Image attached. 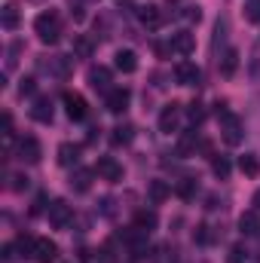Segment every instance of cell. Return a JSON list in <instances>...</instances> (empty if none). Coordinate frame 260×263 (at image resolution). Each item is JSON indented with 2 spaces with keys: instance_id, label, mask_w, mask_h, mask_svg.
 Instances as JSON below:
<instances>
[{
  "instance_id": "1",
  "label": "cell",
  "mask_w": 260,
  "mask_h": 263,
  "mask_svg": "<svg viewBox=\"0 0 260 263\" xmlns=\"http://www.w3.org/2000/svg\"><path fill=\"white\" fill-rule=\"evenodd\" d=\"M34 31H37V37L43 40V43H59L62 40V15L55 12V9H46V12H40L37 18H34Z\"/></svg>"
},
{
  "instance_id": "2",
  "label": "cell",
  "mask_w": 260,
  "mask_h": 263,
  "mask_svg": "<svg viewBox=\"0 0 260 263\" xmlns=\"http://www.w3.org/2000/svg\"><path fill=\"white\" fill-rule=\"evenodd\" d=\"M217 123H220V138H224L230 147H239V144H242L245 126H242V120H239L233 110H227V107L217 104Z\"/></svg>"
},
{
  "instance_id": "3",
  "label": "cell",
  "mask_w": 260,
  "mask_h": 263,
  "mask_svg": "<svg viewBox=\"0 0 260 263\" xmlns=\"http://www.w3.org/2000/svg\"><path fill=\"white\" fill-rule=\"evenodd\" d=\"M95 172H98L104 181H110V184H120V181H123V165H120L114 156H98Z\"/></svg>"
},
{
  "instance_id": "4",
  "label": "cell",
  "mask_w": 260,
  "mask_h": 263,
  "mask_svg": "<svg viewBox=\"0 0 260 263\" xmlns=\"http://www.w3.org/2000/svg\"><path fill=\"white\" fill-rule=\"evenodd\" d=\"M181 126V104H165L162 107V114H159V132L162 135H172V132H178Z\"/></svg>"
},
{
  "instance_id": "5",
  "label": "cell",
  "mask_w": 260,
  "mask_h": 263,
  "mask_svg": "<svg viewBox=\"0 0 260 263\" xmlns=\"http://www.w3.org/2000/svg\"><path fill=\"white\" fill-rule=\"evenodd\" d=\"M138 18H141V25H144V28H150V31L162 28V22H165L162 9H159L156 3H144V6H138Z\"/></svg>"
},
{
  "instance_id": "6",
  "label": "cell",
  "mask_w": 260,
  "mask_h": 263,
  "mask_svg": "<svg viewBox=\"0 0 260 263\" xmlns=\"http://www.w3.org/2000/svg\"><path fill=\"white\" fill-rule=\"evenodd\" d=\"M31 120H34V123H43V126L52 123V98H49V95H37V98H34V104H31Z\"/></svg>"
},
{
  "instance_id": "7",
  "label": "cell",
  "mask_w": 260,
  "mask_h": 263,
  "mask_svg": "<svg viewBox=\"0 0 260 263\" xmlns=\"http://www.w3.org/2000/svg\"><path fill=\"white\" fill-rule=\"evenodd\" d=\"M62 104H65V114L73 123L86 117V98H83L80 92H65V95H62Z\"/></svg>"
},
{
  "instance_id": "8",
  "label": "cell",
  "mask_w": 260,
  "mask_h": 263,
  "mask_svg": "<svg viewBox=\"0 0 260 263\" xmlns=\"http://www.w3.org/2000/svg\"><path fill=\"white\" fill-rule=\"evenodd\" d=\"M129 101H132V92L126 89V86H117V89H110L107 92V110L110 114H126V107H129Z\"/></svg>"
},
{
  "instance_id": "9",
  "label": "cell",
  "mask_w": 260,
  "mask_h": 263,
  "mask_svg": "<svg viewBox=\"0 0 260 263\" xmlns=\"http://www.w3.org/2000/svg\"><path fill=\"white\" fill-rule=\"evenodd\" d=\"M40 67H43L46 73L59 77V80H67V77H70V59H67V55H49V59L40 62Z\"/></svg>"
},
{
  "instance_id": "10",
  "label": "cell",
  "mask_w": 260,
  "mask_h": 263,
  "mask_svg": "<svg viewBox=\"0 0 260 263\" xmlns=\"http://www.w3.org/2000/svg\"><path fill=\"white\" fill-rule=\"evenodd\" d=\"M31 257L37 263H55L59 260V245L55 242H49V239H37L34 242V251H31Z\"/></svg>"
},
{
  "instance_id": "11",
  "label": "cell",
  "mask_w": 260,
  "mask_h": 263,
  "mask_svg": "<svg viewBox=\"0 0 260 263\" xmlns=\"http://www.w3.org/2000/svg\"><path fill=\"white\" fill-rule=\"evenodd\" d=\"M46 214H49V223H52L55 230H65L67 223H70V205H67L65 199H55Z\"/></svg>"
},
{
  "instance_id": "12",
  "label": "cell",
  "mask_w": 260,
  "mask_h": 263,
  "mask_svg": "<svg viewBox=\"0 0 260 263\" xmlns=\"http://www.w3.org/2000/svg\"><path fill=\"white\" fill-rule=\"evenodd\" d=\"M40 156H43V147H40V141H37V138H31V135H28V138H22V141H18V159H25V162H31V165H34V162H40Z\"/></svg>"
},
{
  "instance_id": "13",
  "label": "cell",
  "mask_w": 260,
  "mask_h": 263,
  "mask_svg": "<svg viewBox=\"0 0 260 263\" xmlns=\"http://www.w3.org/2000/svg\"><path fill=\"white\" fill-rule=\"evenodd\" d=\"M175 77H178L181 86H199V80H202V73H199V67L193 62H178L175 65Z\"/></svg>"
},
{
  "instance_id": "14",
  "label": "cell",
  "mask_w": 260,
  "mask_h": 263,
  "mask_svg": "<svg viewBox=\"0 0 260 263\" xmlns=\"http://www.w3.org/2000/svg\"><path fill=\"white\" fill-rule=\"evenodd\" d=\"M89 86L95 89V92H110L114 86H110V70L104 65H98V67H89Z\"/></svg>"
},
{
  "instance_id": "15",
  "label": "cell",
  "mask_w": 260,
  "mask_h": 263,
  "mask_svg": "<svg viewBox=\"0 0 260 263\" xmlns=\"http://www.w3.org/2000/svg\"><path fill=\"white\" fill-rule=\"evenodd\" d=\"M196 49V37L190 31H178V34H172V52H178V55H190Z\"/></svg>"
},
{
  "instance_id": "16",
  "label": "cell",
  "mask_w": 260,
  "mask_h": 263,
  "mask_svg": "<svg viewBox=\"0 0 260 263\" xmlns=\"http://www.w3.org/2000/svg\"><path fill=\"white\" fill-rule=\"evenodd\" d=\"M77 162H80V147L77 144H59V165H65V168H77Z\"/></svg>"
},
{
  "instance_id": "17",
  "label": "cell",
  "mask_w": 260,
  "mask_h": 263,
  "mask_svg": "<svg viewBox=\"0 0 260 263\" xmlns=\"http://www.w3.org/2000/svg\"><path fill=\"white\" fill-rule=\"evenodd\" d=\"M89 187H92V172L77 165V168L70 172V190H77V193H86Z\"/></svg>"
},
{
  "instance_id": "18",
  "label": "cell",
  "mask_w": 260,
  "mask_h": 263,
  "mask_svg": "<svg viewBox=\"0 0 260 263\" xmlns=\"http://www.w3.org/2000/svg\"><path fill=\"white\" fill-rule=\"evenodd\" d=\"M114 65H117V70H123V73H135L138 70V55L132 49H120L114 55Z\"/></svg>"
},
{
  "instance_id": "19",
  "label": "cell",
  "mask_w": 260,
  "mask_h": 263,
  "mask_svg": "<svg viewBox=\"0 0 260 263\" xmlns=\"http://www.w3.org/2000/svg\"><path fill=\"white\" fill-rule=\"evenodd\" d=\"M236 67H239V49H224V55H220V73L224 77H233L236 73Z\"/></svg>"
},
{
  "instance_id": "20",
  "label": "cell",
  "mask_w": 260,
  "mask_h": 263,
  "mask_svg": "<svg viewBox=\"0 0 260 263\" xmlns=\"http://www.w3.org/2000/svg\"><path fill=\"white\" fill-rule=\"evenodd\" d=\"M239 168H242V175H248V178H257V175H260V159H257V153H242V156H239Z\"/></svg>"
},
{
  "instance_id": "21",
  "label": "cell",
  "mask_w": 260,
  "mask_h": 263,
  "mask_svg": "<svg viewBox=\"0 0 260 263\" xmlns=\"http://www.w3.org/2000/svg\"><path fill=\"white\" fill-rule=\"evenodd\" d=\"M0 25H3L6 31H15V28H18V6H15V3H6V6L0 9Z\"/></svg>"
},
{
  "instance_id": "22",
  "label": "cell",
  "mask_w": 260,
  "mask_h": 263,
  "mask_svg": "<svg viewBox=\"0 0 260 263\" xmlns=\"http://www.w3.org/2000/svg\"><path fill=\"white\" fill-rule=\"evenodd\" d=\"M239 230H242V236H254V233H260V220L254 211H245L242 217H239Z\"/></svg>"
},
{
  "instance_id": "23",
  "label": "cell",
  "mask_w": 260,
  "mask_h": 263,
  "mask_svg": "<svg viewBox=\"0 0 260 263\" xmlns=\"http://www.w3.org/2000/svg\"><path fill=\"white\" fill-rule=\"evenodd\" d=\"M156 223H159V220H156V211H138V214H135V227L144 230V233H153Z\"/></svg>"
},
{
  "instance_id": "24",
  "label": "cell",
  "mask_w": 260,
  "mask_h": 263,
  "mask_svg": "<svg viewBox=\"0 0 260 263\" xmlns=\"http://www.w3.org/2000/svg\"><path fill=\"white\" fill-rule=\"evenodd\" d=\"M196 193H199V184H196V178H181L178 181V196L181 199H196Z\"/></svg>"
},
{
  "instance_id": "25",
  "label": "cell",
  "mask_w": 260,
  "mask_h": 263,
  "mask_svg": "<svg viewBox=\"0 0 260 263\" xmlns=\"http://www.w3.org/2000/svg\"><path fill=\"white\" fill-rule=\"evenodd\" d=\"M92 49H95V46H92L89 37H83V34L73 37V55H77V59H92Z\"/></svg>"
},
{
  "instance_id": "26",
  "label": "cell",
  "mask_w": 260,
  "mask_h": 263,
  "mask_svg": "<svg viewBox=\"0 0 260 263\" xmlns=\"http://www.w3.org/2000/svg\"><path fill=\"white\" fill-rule=\"evenodd\" d=\"M211 172H214L220 181H227V178H230V172H233V165H230V159H227V156H211Z\"/></svg>"
},
{
  "instance_id": "27",
  "label": "cell",
  "mask_w": 260,
  "mask_h": 263,
  "mask_svg": "<svg viewBox=\"0 0 260 263\" xmlns=\"http://www.w3.org/2000/svg\"><path fill=\"white\" fill-rule=\"evenodd\" d=\"M196 144H199V132L190 129L187 135H184V138H181V141H178V153H181V156L193 153V150H196Z\"/></svg>"
},
{
  "instance_id": "28",
  "label": "cell",
  "mask_w": 260,
  "mask_h": 263,
  "mask_svg": "<svg viewBox=\"0 0 260 263\" xmlns=\"http://www.w3.org/2000/svg\"><path fill=\"white\" fill-rule=\"evenodd\" d=\"M132 138H135V126H129V123H123V126H117L114 129V135H110V141L120 147V144H129Z\"/></svg>"
},
{
  "instance_id": "29",
  "label": "cell",
  "mask_w": 260,
  "mask_h": 263,
  "mask_svg": "<svg viewBox=\"0 0 260 263\" xmlns=\"http://www.w3.org/2000/svg\"><path fill=\"white\" fill-rule=\"evenodd\" d=\"M169 193H172V190H169V184H165V181H153V184H150V199H153L156 205H159V202H165Z\"/></svg>"
},
{
  "instance_id": "30",
  "label": "cell",
  "mask_w": 260,
  "mask_h": 263,
  "mask_svg": "<svg viewBox=\"0 0 260 263\" xmlns=\"http://www.w3.org/2000/svg\"><path fill=\"white\" fill-rule=\"evenodd\" d=\"M245 18L248 22H260V0H248L245 3Z\"/></svg>"
},
{
  "instance_id": "31",
  "label": "cell",
  "mask_w": 260,
  "mask_h": 263,
  "mask_svg": "<svg viewBox=\"0 0 260 263\" xmlns=\"http://www.w3.org/2000/svg\"><path fill=\"white\" fill-rule=\"evenodd\" d=\"M245 260H248L245 245H233V251H230V263H245Z\"/></svg>"
},
{
  "instance_id": "32",
  "label": "cell",
  "mask_w": 260,
  "mask_h": 263,
  "mask_svg": "<svg viewBox=\"0 0 260 263\" xmlns=\"http://www.w3.org/2000/svg\"><path fill=\"white\" fill-rule=\"evenodd\" d=\"M187 114H190V120H193L196 126H199V123H202V117H205V110H202V104H199V101L190 104V110H187Z\"/></svg>"
},
{
  "instance_id": "33",
  "label": "cell",
  "mask_w": 260,
  "mask_h": 263,
  "mask_svg": "<svg viewBox=\"0 0 260 263\" xmlns=\"http://www.w3.org/2000/svg\"><path fill=\"white\" fill-rule=\"evenodd\" d=\"M70 15H73L77 22L86 18V12H83V0H70Z\"/></svg>"
},
{
  "instance_id": "34",
  "label": "cell",
  "mask_w": 260,
  "mask_h": 263,
  "mask_svg": "<svg viewBox=\"0 0 260 263\" xmlns=\"http://www.w3.org/2000/svg\"><path fill=\"white\" fill-rule=\"evenodd\" d=\"M34 89H37V83H34L31 77H25L22 86H18V95H34Z\"/></svg>"
},
{
  "instance_id": "35",
  "label": "cell",
  "mask_w": 260,
  "mask_h": 263,
  "mask_svg": "<svg viewBox=\"0 0 260 263\" xmlns=\"http://www.w3.org/2000/svg\"><path fill=\"white\" fill-rule=\"evenodd\" d=\"M184 18H187V22H199V18H202V9H199V6H184Z\"/></svg>"
},
{
  "instance_id": "36",
  "label": "cell",
  "mask_w": 260,
  "mask_h": 263,
  "mask_svg": "<svg viewBox=\"0 0 260 263\" xmlns=\"http://www.w3.org/2000/svg\"><path fill=\"white\" fill-rule=\"evenodd\" d=\"M156 263H175V251H172V248H159Z\"/></svg>"
},
{
  "instance_id": "37",
  "label": "cell",
  "mask_w": 260,
  "mask_h": 263,
  "mask_svg": "<svg viewBox=\"0 0 260 263\" xmlns=\"http://www.w3.org/2000/svg\"><path fill=\"white\" fill-rule=\"evenodd\" d=\"M196 239H199V242H208V239H211V236H208V227H205V223H199V227H196Z\"/></svg>"
},
{
  "instance_id": "38",
  "label": "cell",
  "mask_w": 260,
  "mask_h": 263,
  "mask_svg": "<svg viewBox=\"0 0 260 263\" xmlns=\"http://www.w3.org/2000/svg\"><path fill=\"white\" fill-rule=\"evenodd\" d=\"M12 181H15V184H12V187H15V190H25V187H28V178H22V175H15V178H12Z\"/></svg>"
},
{
  "instance_id": "39",
  "label": "cell",
  "mask_w": 260,
  "mask_h": 263,
  "mask_svg": "<svg viewBox=\"0 0 260 263\" xmlns=\"http://www.w3.org/2000/svg\"><path fill=\"white\" fill-rule=\"evenodd\" d=\"M254 208H257V211H260V190H257V193H254Z\"/></svg>"
},
{
  "instance_id": "40",
  "label": "cell",
  "mask_w": 260,
  "mask_h": 263,
  "mask_svg": "<svg viewBox=\"0 0 260 263\" xmlns=\"http://www.w3.org/2000/svg\"><path fill=\"white\" fill-rule=\"evenodd\" d=\"M117 3H120V6H129V0H117Z\"/></svg>"
},
{
  "instance_id": "41",
  "label": "cell",
  "mask_w": 260,
  "mask_h": 263,
  "mask_svg": "<svg viewBox=\"0 0 260 263\" xmlns=\"http://www.w3.org/2000/svg\"><path fill=\"white\" fill-rule=\"evenodd\" d=\"M31 3H40V0H31Z\"/></svg>"
}]
</instances>
